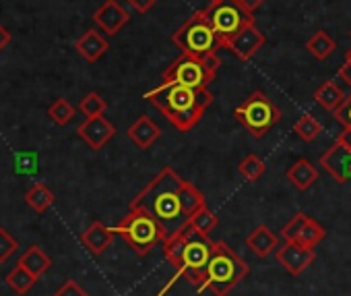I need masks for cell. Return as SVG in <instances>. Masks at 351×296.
I'll list each match as a JSON object with an SVG mask.
<instances>
[{"mask_svg":"<svg viewBox=\"0 0 351 296\" xmlns=\"http://www.w3.org/2000/svg\"><path fill=\"white\" fill-rule=\"evenodd\" d=\"M182 179L176 174L169 166H163L159 174L130 201V209H143L151 214L169 234L178 232L186 222L189 216L180 203V189Z\"/></svg>","mask_w":351,"mask_h":296,"instance_id":"obj_1","label":"cell"},{"mask_svg":"<svg viewBox=\"0 0 351 296\" xmlns=\"http://www.w3.org/2000/svg\"><path fill=\"white\" fill-rule=\"evenodd\" d=\"M145 100H149L176 128L186 133L203 118L205 110L213 102V93L209 87L193 89L178 83H161L147 91Z\"/></svg>","mask_w":351,"mask_h":296,"instance_id":"obj_2","label":"cell"},{"mask_svg":"<svg viewBox=\"0 0 351 296\" xmlns=\"http://www.w3.org/2000/svg\"><path fill=\"white\" fill-rule=\"evenodd\" d=\"M246 275H248L246 261L238 253H234V249H230L226 242H215V251L211 255L199 292L209 290L215 296H228Z\"/></svg>","mask_w":351,"mask_h":296,"instance_id":"obj_3","label":"cell"},{"mask_svg":"<svg viewBox=\"0 0 351 296\" xmlns=\"http://www.w3.org/2000/svg\"><path fill=\"white\" fill-rule=\"evenodd\" d=\"M171 42L182 54L199 60L209 54H217V50L223 48V42L213 30L205 11H199L189 21H184L171 34Z\"/></svg>","mask_w":351,"mask_h":296,"instance_id":"obj_4","label":"cell"},{"mask_svg":"<svg viewBox=\"0 0 351 296\" xmlns=\"http://www.w3.org/2000/svg\"><path fill=\"white\" fill-rule=\"evenodd\" d=\"M112 230L120 234L138 257L149 255L159 242L167 238L165 228L143 209H130Z\"/></svg>","mask_w":351,"mask_h":296,"instance_id":"obj_5","label":"cell"},{"mask_svg":"<svg viewBox=\"0 0 351 296\" xmlns=\"http://www.w3.org/2000/svg\"><path fill=\"white\" fill-rule=\"evenodd\" d=\"M234 118L254 139H261L279 122L281 112L263 91H254L234 110Z\"/></svg>","mask_w":351,"mask_h":296,"instance_id":"obj_6","label":"cell"},{"mask_svg":"<svg viewBox=\"0 0 351 296\" xmlns=\"http://www.w3.org/2000/svg\"><path fill=\"white\" fill-rule=\"evenodd\" d=\"M205 13L211 21L213 30L221 38L223 48L236 34H240L244 27L254 23V15L250 11H246L238 0H217V3H211L205 9Z\"/></svg>","mask_w":351,"mask_h":296,"instance_id":"obj_7","label":"cell"},{"mask_svg":"<svg viewBox=\"0 0 351 296\" xmlns=\"http://www.w3.org/2000/svg\"><path fill=\"white\" fill-rule=\"evenodd\" d=\"M213 251H215V242L209 240V236L191 230V236H189V242H186V251H184V263L178 269V273L189 277L195 284L197 290L203 286L205 271H207V265L211 261Z\"/></svg>","mask_w":351,"mask_h":296,"instance_id":"obj_8","label":"cell"},{"mask_svg":"<svg viewBox=\"0 0 351 296\" xmlns=\"http://www.w3.org/2000/svg\"><path fill=\"white\" fill-rule=\"evenodd\" d=\"M215 77L205 69L203 60L193 56H178L165 71H163V83H178L193 89H205Z\"/></svg>","mask_w":351,"mask_h":296,"instance_id":"obj_9","label":"cell"},{"mask_svg":"<svg viewBox=\"0 0 351 296\" xmlns=\"http://www.w3.org/2000/svg\"><path fill=\"white\" fill-rule=\"evenodd\" d=\"M275 259L279 265H283L285 271H289L291 275H300L304 273L316 259V253L314 249H308L295 240H285L277 253H275Z\"/></svg>","mask_w":351,"mask_h":296,"instance_id":"obj_10","label":"cell"},{"mask_svg":"<svg viewBox=\"0 0 351 296\" xmlns=\"http://www.w3.org/2000/svg\"><path fill=\"white\" fill-rule=\"evenodd\" d=\"M77 135L91 147L93 152H99L101 147H106V143L112 141V137L116 135V126L104 116H89L79 128Z\"/></svg>","mask_w":351,"mask_h":296,"instance_id":"obj_11","label":"cell"},{"mask_svg":"<svg viewBox=\"0 0 351 296\" xmlns=\"http://www.w3.org/2000/svg\"><path fill=\"white\" fill-rule=\"evenodd\" d=\"M320 166L337 183H347L351 179V150H347V147L339 143H332V147H328L322 154Z\"/></svg>","mask_w":351,"mask_h":296,"instance_id":"obj_12","label":"cell"},{"mask_svg":"<svg viewBox=\"0 0 351 296\" xmlns=\"http://www.w3.org/2000/svg\"><path fill=\"white\" fill-rule=\"evenodd\" d=\"M128 21H130V15L118 0H106V3L93 13V23L108 36H116Z\"/></svg>","mask_w":351,"mask_h":296,"instance_id":"obj_13","label":"cell"},{"mask_svg":"<svg viewBox=\"0 0 351 296\" xmlns=\"http://www.w3.org/2000/svg\"><path fill=\"white\" fill-rule=\"evenodd\" d=\"M265 42H267L265 34L252 23V25L244 27L240 34H236V36L228 42L226 48H228L230 52H234L242 62H246V60H250V58L265 46Z\"/></svg>","mask_w":351,"mask_h":296,"instance_id":"obj_14","label":"cell"},{"mask_svg":"<svg viewBox=\"0 0 351 296\" xmlns=\"http://www.w3.org/2000/svg\"><path fill=\"white\" fill-rule=\"evenodd\" d=\"M159 137H161V128L151 116H138L128 126V139L138 147V150H149Z\"/></svg>","mask_w":351,"mask_h":296,"instance_id":"obj_15","label":"cell"},{"mask_svg":"<svg viewBox=\"0 0 351 296\" xmlns=\"http://www.w3.org/2000/svg\"><path fill=\"white\" fill-rule=\"evenodd\" d=\"M114 234L116 232L112 228H108L104 222H93L81 234V242L85 244V249L91 255H101V253H106V249H110V244L114 240Z\"/></svg>","mask_w":351,"mask_h":296,"instance_id":"obj_16","label":"cell"},{"mask_svg":"<svg viewBox=\"0 0 351 296\" xmlns=\"http://www.w3.org/2000/svg\"><path fill=\"white\" fill-rule=\"evenodd\" d=\"M77 52L87 60V62H97L110 48L108 40L97 32V30H87L77 42H75Z\"/></svg>","mask_w":351,"mask_h":296,"instance_id":"obj_17","label":"cell"},{"mask_svg":"<svg viewBox=\"0 0 351 296\" xmlns=\"http://www.w3.org/2000/svg\"><path fill=\"white\" fill-rule=\"evenodd\" d=\"M191 226L189 222L178 230V232H173L169 234L165 240H163V255L165 259L173 265V267H182L184 263V251H186V242H189V236H191Z\"/></svg>","mask_w":351,"mask_h":296,"instance_id":"obj_18","label":"cell"},{"mask_svg":"<svg viewBox=\"0 0 351 296\" xmlns=\"http://www.w3.org/2000/svg\"><path fill=\"white\" fill-rule=\"evenodd\" d=\"M285 179L298 189V191H308L316 181H318V168L306 160V158H300L295 160L287 170H285Z\"/></svg>","mask_w":351,"mask_h":296,"instance_id":"obj_19","label":"cell"},{"mask_svg":"<svg viewBox=\"0 0 351 296\" xmlns=\"http://www.w3.org/2000/svg\"><path fill=\"white\" fill-rule=\"evenodd\" d=\"M277 242L279 238L275 236V232L269 230V226L261 224L256 226L244 240V244L256 255V257H267L273 249H277Z\"/></svg>","mask_w":351,"mask_h":296,"instance_id":"obj_20","label":"cell"},{"mask_svg":"<svg viewBox=\"0 0 351 296\" xmlns=\"http://www.w3.org/2000/svg\"><path fill=\"white\" fill-rule=\"evenodd\" d=\"M314 100H316L326 112H335V110L343 104L345 93H343V89H341L332 79H328V81H324V83L314 91Z\"/></svg>","mask_w":351,"mask_h":296,"instance_id":"obj_21","label":"cell"},{"mask_svg":"<svg viewBox=\"0 0 351 296\" xmlns=\"http://www.w3.org/2000/svg\"><path fill=\"white\" fill-rule=\"evenodd\" d=\"M19 265H23L25 269H29L36 277H42V275L50 269L52 259H50L38 244H34V247H29V249L21 255Z\"/></svg>","mask_w":351,"mask_h":296,"instance_id":"obj_22","label":"cell"},{"mask_svg":"<svg viewBox=\"0 0 351 296\" xmlns=\"http://www.w3.org/2000/svg\"><path fill=\"white\" fill-rule=\"evenodd\" d=\"M306 48H308V52H310L316 60H326V58L335 52L337 42H335L324 30H320V32H316V34L306 42Z\"/></svg>","mask_w":351,"mask_h":296,"instance_id":"obj_23","label":"cell"},{"mask_svg":"<svg viewBox=\"0 0 351 296\" xmlns=\"http://www.w3.org/2000/svg\"><path fill=\"white\" fill-rule=\"evenodd\" d=\"M25 203L38 212V214H44L52 203H54V193L44 185V183H36L27 193H25Z\"/></svg>","mask_w":351,"mask_h":296,"instance_id":"obj_24","label":"cell"},{"mask_svg":"<svg viewBox=\"0 0 351 296\" xmlns=\"http://www.w3.org/2000/svg\"><path fill=\"white\" fill-rule=\"evenodd\" d=\"M324 236H326L324 226L320 222H316L314 218L308 216L306 222H304V226H302V232L295 238V242H300V244H304L308 249H316L324 240Z\"/></svg>","mask_w":351,"mask_h":296,"instance_id":"obj_25","label":"cell"},{"mask_svg":"<svg viewBox=\"0 0 351 296\" xmlns=\"http://www.w3.org/2000/svg\"><path fill=\"white\" fill-rule=\"evenodd\" d=\"M180 203H182V209L184 214L191 218L197 209H201L203 205H207L205 201V195L191 183V181H184L182 183V189H180Z\"/></svg>","mask_w":351,"mask_h":296,"instance_id":"obj_26","label":"cell"},{"mask_svg":"<svg viewBox=\"0 0 351 296\" xmlns=\"http://www.w3.org/2000/svg\"><path fill=\"white\" fill-rule=\"evenodd\" d=\"M217 224H219V218H217L207 205H203L201 209H197V212L189 218V226H191L195 232L205 234V236H209V232H213V230L217 228Z\"/></svg>","mask_w":351,"mask_h":296,"instance_id":"obj_27","label":"cell"},{"mask_svg":"<svg viewBox=\"0 0 351 296\" xmlns=\"http://www.w3.org/2000/svg\"><path fill=\"white\" fill-rule=\"evenodd\" d=\"M7 286L11 288V290H15L17 294H27L32 288H34V284L38 282V277L29 271V269H25L23 265H17L9 275H7Z\"/></svg>","mask_w":351,"mask_h":296,"instance_id":"obj_28","label":"cell"},{"mask_svg":"<svg viewBox=\"0 0 351 296\" xmlns=\"http://www.w3.org/2000/svg\"><path fill=\"white\" fill-rule=\"evenodd\" d=\"M265 170H267V166H265L263 158L256 156V154H248V156L238 164V174H240L244 181H248V183H256V181L265 174Z\"/></svg>","mask_w":351,"mask_h":296,"instance_id":"obj_29","label":"cell"},{"mask_svg":"<svg viewBox=\"0 0 351 296\" xmlns=\"http://www.w3.org/2000/svg\"><path fill=\"white\" fill-rule=\"evenodd\" d=\"M293 133H295L302 141L310 143V141H314V139L322 133V126H320V122H318L314 116L304 114V116H300V120L295 122Z\"/></svg>","mask_w":351,"mask_h":296,"instance_id":"obj_30","label":"cell"},{"mask_svg":"<svg viewBox=\"0 0 351 296\" xmlns=\"http://www.w3.org/2000/svg\"><path fill=\"white\" fill-rule=\"evenodd\" d=\"M48 116H50V120H52L54 124L64 126V124H69V122L73 120L75 108H73V104H71L69 100L60 98V100H56V102L48 108Z\"/></svg>","mask_w":351,"mask_h":296,"instance_id":"obj_31","label":"cell"},{"mask_svg":"<svg viewBox=\"0 0 351 296\" xmlns=\"http://www.w3.org/2000/svg\"><path fill=\"white\" fill-rule=\"evenodd\" d=\"M106 108H108V102H106L99 93H95V91L87 93V95L81 100V104H79V110H81L87 118H89V116H99V114H104Z\"/></svg>","mask_w":351,"mask_h":296,"instance_id":"obj_32","label":"cell"},{"mask_svg":"<svg viewBox=\"0 0 351 296\" xmlns=\"http://www.w3.org/2000/svg\"><path fill=\"white\" fill-rule=\"evenodd\" d=\"M17 249H19L17 238L11 236V232H7L5 228H0V263L11 259V255H15Z\"/></svg>","mask_w":351,"mask_h":296,"instance_id":"obj_33","label":"cell"},{"mask_svg":"<svg viewBox=\"0 0 351 296\" xmlns=\"http://www.w3.org/2000/svg\"><path fill=\"white\" fill-rule=\"evenodd\" d=\"M306 218H308L306 214H295V216L281 228V238H283V240H295L298 234L302 232V226H304Z\"/></svg>","mask_w":351,"mask_h":296,"instance_id":"obj_34","label":"cell"},{"mask_svg":"<svg viewBox=\"0 0 351 296\" xmlns=\"http://www.w3.org/2000/svg\"><path fill=\"white\" fill-rule=\"evenodd\" d=\"M332 114H335V118H337L343 126L351 128V93H349V95H345L343 104H341Z\"/></svg>","mask_w":351,"mask_h":296,"instance_id":"obj_35","label":"cell"},{"mask_svg":"<svg viewBox=\"0 0 351 296\" xmlns=\"http://www.w3.org/2000/svg\"><path fill=\"white\" fill-rule=\"evenodd\" d=\"M54 296H89V294L75 280H69L54 292Z\"/></svg>","mask_w":351,"mask_h":296,"instance_id":"obj_36","label":"cell"},{"mask_svg":"<svg viewBox=\"0 0 351 296\" xmlns=\"http://www.w3.org/2000/svg\"><path fill=\"white\" fill-rule=\"evenodd\" d=\"M339 79L347 83V87L351 89V52H345V62L339 69Z\"/></svg>","mask_w":351,"mask_h":296,"instance_id":"obj_37","label":"cell"},{"mask_svg":"<svg viewBox=\"0 0 351 296\" xmlns=\"http://www.w3.org/2000/svg\"><path fill=\"white\" fill-rule=\"evenodd\" d=\"M126 3H128L136 13H147L149 9H153V7H155L157 0H126Z\"/></svg>","mask_w":351,"mask_h":296,"instance_id":"obj_38","label":"cell"},{"mask_svg":"<svg viewBox=\"0 0 351 296\" xmlns=\"http://www.w3.org/2000/svg\"><path fill=\"white\" fill-rule=\"evenodd\" d=\"M335 143H339V145L347 147V150H351V128L343 126V130L339 133V137H337V141H335Z\"/></svg>","mask_w":351,"mask_h":296,"instance_id":"obj_39","label":"cell"},{"mask_svg":"<svg viewBox=\"0 0 351 296\" xmlns=\"http://www.w3.org/2000/svg\"><path fill=\"white\" fill-rule=\"evenodd\" d=\"M9 44H11V32L5 25H0V50H5Z\"/></svg>","mask_w":351,"mask_h":296,"instance_id":"obj_40","label":"cell"},{"mask_svg":"<svg viewBox=\"0 0 351 296\" xmlns=\"http://www.w3.org/2000/svg\"><path fill=\"white\" fill-rule=\"evenodd\" d=\"M238 3L246 9V11H250V13H254L263 3H265V0H238Z\"/></svg>","mask_w":351,"mask_h":296,"instance_id":"obj_41","label":"cell"},{"mask_svg":"<svg viewBox=\"0 0 351 296\" xmlns=\"http://www.w3.org/2000/svg\"><path fill=\"white\" fill-rule=\"evenodd\" d=\"M211 3H217V0H211Z\"/></svg>","mask_w":351,"mask_h":296,"instance_id":"obj_42","label":"cell"},{"mask_svg":"<svg viewBox=\"0 0 351 296\" xmlns=\"http://www.w3.org/2000/svg\"><path fill=\"white\" fill-rule=\"evenodd\" d=\"M349 36H351V32H349Z\"/></svg>","mask_w":351,"mask_h":296,"instance_id":"obj_43","label":"cell"},{"mask_svg":"<svg viewBox=\"0 0 351 296\" xmlns=\"http://www.w3.org/2000/svg\"><path fill=\"white\" fill-rule=\"evenodd\" d=\"M347 52H351V50H347Z\"/></svg>","mask_w":351,"mask_h":296,"instance_id":"obj_44","label":"cell"}]
</instances>
